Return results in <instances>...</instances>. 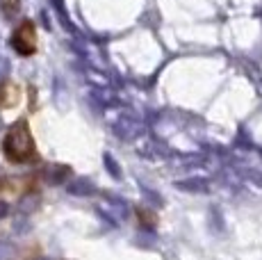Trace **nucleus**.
Returning a JSON list of instances; mask_svg holds the SVG:
<instances>
[{"mask_svg":"<svg viewBox=\"0 0 262 260\" xmlns=\"http://www.w3.org/2000/svg\"><path fill=\"white\" fill-rule=\"evenodd\" d=\"M3 156L12 164H30V162H37L39 160L37 144H34L28 119H18V121L12 123L9 130L5 133Z\"/></svg>","mask_w":262,"mask_h":260,"instance_id":"nucleus-1","label":"nucleus"},{"mask_svg":"<svg viewBox=\"0 0 262 260\" xmlns=\"http://www.w3.org/2000/svg\"><path fill=\"white\" fill-rule=\"evenodd\" d=\"M9 44L21 57H30V55L37 53L39 48V37H37V26H34L30 18H23L16 28H14Z\"/></svg>","mask_w":262,"mask_h":260,"instance_id":"nucleus-2","label":"nucleus"},{"mask_svg":"<svg viewBox=\"0 0 262 260\" xmlns=\"http://www.w3.org/2000/svg\"><path fill=\"white\" fill-rule=\"evenodd\" d=\"M21 103V84L14 80L0 82V110H12Z\"/></svg>","mask_w":262,"mask_h":260,"instance_id":"nucleus-3","label":"nucleus"},{"mask_svg":"<svg viewBox=\"0 0 262 260\" xmlns=\"http://www.w3.org/2000/svg\"><path fill=\"white\" fill-rule=\"evenodd\" d=\"M0 9H3L5 18H14L21 9V0H0Z\"/></svg>","mask_w":262,"mask_h":260,"instance_id":"nucleus-4","label":"nucleus"},{"mask_svg":"<svg viewBox=\"0 0 262 260\" xmlns=\"http://www.w3.org/2000/svg\"><path fill=\"white\" fill-rule=\"evenodd\" d=\"M7 187H9V181H7L5 176H0V192H5Z\"/></svg>","mask_w":262,"mask_h":260,"instance_id":"nucleus-5","label":"nucleus"}]
</instances>
